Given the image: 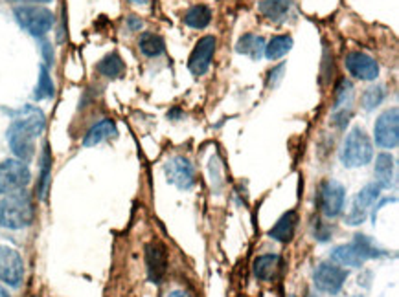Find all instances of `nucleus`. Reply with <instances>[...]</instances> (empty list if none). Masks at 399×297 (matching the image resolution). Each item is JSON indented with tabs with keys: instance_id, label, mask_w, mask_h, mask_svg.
I'll use <instances>...</instances> for the list:
<instances>
[{
	"instance_id": "nucleus-19",
	"label": "nucleus",
	"mask_w": 399,
	"mask_h": 297,
	"mask_svg": "<svg viewBox=\"0 0 399 297\" xmlns=\"http://www.w3.org/2000/svg\"><path fill=\"white\" fill-rule=\"evenodd\" d=\"M295 4L293 0H262L259 2V11L265 18L272 21V23H286L289 18L291 11H293Z\"/></svg>"
},
{
	"instance_id": "nucleus-41",
	"label": "nucleus",
	"mask_w": 399,
	"mask_h": 297,
	"mask_svg": "<svg viewBox=\"0 0 399 297\" xmlns=\"http://www.w3.org/2000/svg\"><path fill=\"white\" fill-rule=\"evenodd\" d=\"M289 297H295V296H289Z\"/></svg>"
},
{
	"instance_id": "nucleus-36",
	"label": "nucleus",
	"mask_w": 399,
	"mask_h": 297,
	"mask_svg": "<svg viewBox=\"0 0 399 297\" xmlns=\"http://www.w3.org/2000/svg\"><path fill=\"white\" fill-rule=\"evenodd\" d=\"M182 114H181V110H177V108H175V110H172V112L168 114V117H181Z\"/></svg>"
},
{
	"instance_id": "nucleus-17",
	"label": "nucleus",
	"mask_w": 399,
	"mask_h": 297,
	"mask_svg": "<svg viewBox=\"0 0 399 297\" xmlns=\"http://www.w3.org/2000/svg\"><path fill=\"white\" fill-rule=\"evenodd\" d=\"M296 224H298V215L296 211H287L280 216V221L272 226L269 231V237L281 244H287L293 240L296 231Z\"/></svg>"
},
{
	"instance_id": "nucleus-25",
	"label": "nucleus",
	"mask_w": 399,
	"mask_h": 297,
	"mask_svg": "<svg viewBox=\"0 0 399 297\" xmlns=\"http://www.w3.org/2000/svg\"><path fill=\"white\" fill-rule=\"evenodd\" d=\"M138 48H140V52L145 57H159V55L166 52V42L157 33L144 32L140 35V41H138Z\"/></svg>"
},
{
	"instance_id": "nucleus-11",
	"label": "nucleus",
	"mask_w": 399,
	"mask_h": 297,
	"mask_svg": "<svg viewBox=\"0 0 399 297\" xmlns=\"http://www.w3.org/2000/svg\"><path fill=\"white\" fill-rule=\"evenodd\" d=\"M344 198H346L344 185L339 184L337 180L322 182L318 200H320V209H322V213L327 216V219H335V216H339L340 213H342Z\"/></svg>"
},
{
	"instance_id": "nucleus-15",
	"label": "nucleus",
	"mask_w": 399,
	"mask_h": 297,
	"mask_svg": "<svg viewBox=\"0 0 399 297\" xmlns=\"http://www.w3.org/2000/svg\"><path fill=\"white\" fill-rule=\"evenodd\" d=\"M330 257H332V261L337 262V264L349 266V268H361L368 261L366 255L361 252V248L355 243L337 246Z\"/></svg>"
},
{
	"instance_id": "nucleus-18",
	"label": "nucleus",
	"mask_w": 399,
	"mask_h": 297,
	"mask_svg": "<svg viewBox=\"0 0 399 297\" xmlns=\"http://www.w3.org/2000/svg\"><path fill=\"white\" fill-rule=\"evenodd\" d=\"M118 134V129H116V123L109 117H105L101 122L96 123L94 127H91V131L86 132L85 138H83V147H96L100 145L101 141H107L111 138Z\"/></svg>"
},
{
	"instance_id": "nucleus-20",
	"label": "nucleus",
	"mask_w": 399,
	"mask_h": 297,
	"mask_svg": "<svg viewBox=\"0 0 399 297\" xmlns=\"http://www.w3.org/2000/svg\"><path fill=\"white\" fill-rule=\"evenodd\" d=\"M281 266V259L276 253H265V255H259L254 259V264H252V270L254 275L259 281H272L278 275Z\"/></svg>"
},
{
	"instance_id": "nucleus-39",
	"label": "nucleus",
	"mask_w": 399,
	"mask_h": 297,
	"mask_svg": "<svg viewBox=\"0 0 399 297\" xmlns=\"http://www.w3.org/2000/svg\"><path fill=\"white\" fill-rule=\"evenodd\" d=\"M355 297H364V296H355Z\"/></svg>"
},
{
	"instance_id": "nucleus-30",
	"label": "nucleus",
	"mask_w": 399,
	"mask_h": 297,
	"mask_svg": "<svg viewBox=\"0 0 399 297\" xmlns=\"http://www.w3.org/2000/svg\"><path fill=\"white\" fill-rule=\"evenodd\" d=\"M386 92H385V86L377 85V86H370V88H366L363 94V98H361V103H363V108L364 110H373V108H377L379 105L383 103V99H385Z\"/></svg>"
},
{
	"instance_id": "nucleus-31",
	"label": "nucleus",
	"mask_w": 399,
	"mask_h": 297,
	"mask_svg": "<svg viewBox=\"0 0 399 297\" xmlns=\"http://www.w3.org/2000/svg\"><path fill=\"white\" fill-rule=\"evenodd\" d=\"M283 70H286V64H280V66L272 68L271 72H269V77H267L269 88H274V86L281 81V77H283L281 74H283Z\"/></svg>"
},
{
	"instance_id": "nucleus-26",
	"label": "nucleus",
	"mask_w": 399,
	"mask_h": 297,
	"mask_svg": "<svg viewBox=\"0 0 399 297\" xmlns=\"http://www.w3.org/2000/svg\"><path fill=\"white\" fill-rule=\"evenodd\" d=\"M293 48V37L291 35H276L272 37L271 41L265 42V52L264 55L271 61H276V59H281L287 52H291Z\"/></svg>"
},
{
	"instance_id": "nucleus-37",
	"label": "nucleus",
	"mask_w": 399,
	"mask_h": 297,
	"mask_svg": "<svg viewBox=\"0 0 399 297\" xmlns=\"http://www.w3.org/2000/svg\"><path fill=\"white\" fill-rule=\"evenodd\" d=\"M133 4H140V6H144V4H147L150 0H131Z\"/></svg>"
},
{
	"instance_id": "nucleus-5",
	"label": "nucleus",
	"mask_w": 399,
	"mask_h": 297,
	"mask_svg": "<svg viewBox=\"0 0 399 297\" xmlns=\"http://www.w3.org/2000/svg\"><path fill=\"white\" fill-rule=\"evenodd\" d=\"M32 180L26 162L18 158H8L0 162V194H9L24 190Z\"/></svg>"
},
{
	"instance_id": "nucleus-27",
	"label": "nucleus",
	"mask_w": 399,
	"mask_h": 297,
	"mask_svg": "<svg viewBox=\"0 0 399 297\" xmlns=\"http://www.w3.org/2000/svg\"><path fill=\"white\" fill-rule=\"evenodd\" d=\"M54 94H55L54 81H52L48 68L43 64V66L39 68V81H37L35 92H33V99H35V101H43V99H52V98H54Z\"/></svg>"
},
{
	"instance_id": "nucleus-4",
	"label": "nucleus",
	"mask_w": 399,
	"mask_h": 297,
	"mask_svg": "<svg viewBox=\"0 0 399 297\" xmlns=\"http://www.w3.org/2000/svg\"><path fill=\"white\" fill-rule=\"evenodd\" d=\"M13 15L18 26L37 39H41L50 32L55 23V15L43 6H17L13 9Z\"/></svg>"
},
{
	"instance_id": "nucleus-12",
	"label": "nucleus",
	"mask_w": 399,
	"mask_h": 297,
	"mask_svg": "<svg viewBox=\"0 0 399 297\" xmlns=\"http://www.w3.org/2000/svg\"><path fill=\"white\" fill-rule=\"evenodd\" d=\"M145 268L151 283H162L164 275L168 272V252L162 243H150L145 246Z\"/></svg>"
},
{
	"instance_id": "nucleus-7",
	"label": "nucleus",
	"mask_w": 399,
	"mask_h": 297,
	"mask_svg": "<svg viewBox=\"0 0 399 297\" xmlns=\"http://www.w3.org/2000/svg\"><path fill=\"white\" fill-rule=\"evenodd\" d=\"M164 173L168 184L175 185L179 190L188 191L196 185V169L184 156H173L172 160H168L164 165Z\"/></svg>"
},
{
	"instance_id": "nucleus-34",
	"label": "nucleus",
	"mask_w": 399,
	"mask_h": 297,
	"mask_svg": "<svg viewBox=\"0 0 399 297\" xmlns=\"http://www.w3.org/2000/svg\"><path fill=\"white\" fill-rule=\"evenodd\" d=\"M168 297H191V296L188 292H184V290H175V292L169 293Z\"/></svg>"
},
{
	"instance_id": "nucleus-3",
	"label": "nucleus",
	"mask_w": 399,
	"mask_h": 297,
	"mask_svg": "<svg viewBox=\"0 0 399 297\" xmlns=\"http://www.w3.org/2000/svg\"><path fill=\"white\" fill-rule=\"evenodd\" d=\"M373 158V145L372 140L368 138L364 129L354 127L346 136L342 148H340V162L342 165L355 169V167H363L372 162Z\"/></svg>"
},
{
	"instance_id": "nucleus-35",
	"label": "nucleus",
	"mask_w": 399,
	"mask_h": 297,
	"mask_svg": "<svg viewBox=\"0 0 399 297\" xmlns=\"http://www.w3.org/2000/svg\"><path fill=\"white\" fill-rule=\"evenodd\" d=\"M9 2H39V4H48L52 0H9Z\"/></svg>"
},
{
	"instance_id": "nucleus-22",
	"label": "nucleus",
	"mask_w": 399,
	"mask_h": 297,
	"mask_svg": "<svg viewBox=\"0 0 399 297\" xmlns=\"http://www.w3.org/2000/svg\"><path fill=\"white\" fill-rule=\"evenodd\" d=\"M52 176V151L48 144H45L41 153V160H39V180H37V194L41 200H45L48 194V185H50Z\"/></svg>"
},
{
	"instance_id": "nucleus-24",
	"label": "nucleus",
	"mask_w": 399,
	"mask_h": 297,
	"mask_svg": "<svg viewBox=\"0 0 399 297\" xmlns=\"http://www.w3.org/2000/svg\"><path fill=\"white\" fill-rule=\"evenodd\" d=\"M182 18H184L186 26L193 28V30H204L212 23V9L204 4H196L188 9Z\"/></svg>"
},
{
	"instance_id": "nucleus-40",
	"label": "nucleus",
	"mask_w": 399,
	"mask_h": 297,
	"mask_svg": "<svg viewBox=\"0 0 399 297\" xmlns=\"http://www.w3.org/2000/svg\"><path fill=\"white\" fill-rule=\"evenodd\" d=\"M32 297H39V296H32Z\"/></svg>"
},
{
	"instance_id": "nucleus-38",
	"label": "nucleus",
	"mask_w": 399,
	"mask_h": 297,
	"mask_svg": "<svg viewBox=\"0 0 399 297\" xmlns=\"http://www.w3.org/2000/svg\"><path fill=\"white\" fill-rule=\"evenodd\" d=\"M0 297H11V296H9V293L6 292V290L2 289V286H0Z\"/></svg>"
},
{
	"instance_id": "nucleus-10",
	"label": "nucleus",
	"mask_w": 399,
	"mask_h": 297,
	"mask_svg": "<svg viewBox=\"0 0 399 297\" xmlns=\"http://www.w3.org/2000/svg\"><path fill=\"white\" fill-rule=\"evenodd\" d=\"M348 279V272L342 270L340 266L330 264V262H322L318 264V268L313 274V283L317 290L324 293H339L344 286V281Z\"/></svg>"
},
{
	"instance_id": "nucleus-32",
	"label": "nucleus",
	"mask_w": 399,
	"mask_h": 297,
	"mask_svg": "<svg viewBox=\"0 0 399 297\" xmlns=\"http://www.w3.org/2000/svg\"><path fill=\"white\" fill-rule=\"evenodd\" d=\"M128 26H129V30H131V32H140L142 26H144V23H142L138 17L131 15V17L128 18Z\"/></svg>"
},
{
	"instance_id": "nucleus-21",
	"label": "nucleus",
	"mask_w": 399,
	"mask_h": 297,
	"mask_svg": "<svg viewBox=\"0 0 399 297\" xmlns=\"http://www.w3.org/2000/svg\"><path fill=\"white\" fill-rule=\"evenodd\" d=\"M236 52L241 55H247L252 61H259L265 52V39L262 35H256V33H245L236 42Z\"/></svg>"
},
{
	"instance_id": "nucleus-33",
	"label": "nucleus",
	"mask_w": 399,
	"mask_h": 297,
	"mask_svg": "<svg viewBox=\"0 0 399 297\" xmlns=\"http://www.w3.org/2000/svg\"><path fill=\"white\" fill-rule=\"evenodd\" d=\"M43 55H45V61L48 64L54 63V54H52V48L48 42H43Z\"/></svg>"
},
{
	"instance_id": "nucleus-9",
	"label": "nucleus",
	"mask_w": 399,
	"mask_h": 297,
	"mask_svg": "<svg viewBox=\"0 0 399 297\" xmlns=\"http://www.w3.org/2000/svg\"><path fill=\"white\" fill-rule=\"evenodd\" d=\"M381 194V187L373 182V184L364 185L363 190L359 191L357 197L354 198L352 202V209L346 215V224L349 226H359L366 221L368 213H370V207L377 202V198Z\"/></svg>"
},
{
	"instance_id": "nucleus-14",
	"label": "nucleus",
	"mask_w": 399,
	"mask_h": 297,
	"mask_svg": "<svg viewBox=\"0 0 399 297\" xmlns=\"http://www.w3.org/2000/svg\"><path fill=\"white\" fill-rule=\"evenodd\" d=\"M348 72L361 81H376L379 76V64L373 57L363 52H349L344 59Z\"/></svg>"
},
{
	"instance_id": "nucleus-29",
	"label": "nucleus",
	"mask_w": 399,
	"mask_h": 297,
	"mask_svg": "<svg viewBox=\"0 0 399 297\" xmlns=\"http://www.w3.org/2000/svg\"><path fill=\"white\" fill-rule=\"evenodd\" d=\"M354 243L357 244L359 248H361V252L366 255V259H379V257H386L388 253L385 252V250H381V248L377 246L376 240L370 239L368 235H355Z\"/></svg>"
},
{
	"instance_id": "nucleus-2",
	"label": "nucleus",
	"mask_w": 399,
	"mask_h": 297,
	"mask_svg": "<svg viewBox=\"0 0 399 297\" xmlns=\"http://www.w3.org/2000/svg\"><path fill=\"white\" fill-rule=\"evenodd\" d=\"M33 222L32 194L26 190L15 191L0 202V226L6 230H24Z\"/></svg>"
},
{
	"instance_id": "nucleus-13",
	"label": "nucleus",
	"mask_w": 399,
	"mask_h": 297,
	"mask_svg": "<svg viewBox=\"0 0 399 297\" xmlns=\"http://www.w3.org/2000/svg\"><path fill=\"white\" fill-rule=\"evenodd\" d=\"M215 45H218V41L213 35H204L197 41L196 48L190 55V61H188V68L193 76H204L208 72L213 54H215Z\"/></svg>"
},
{
	"instance_id": "nucleus-16",
	"label": "nucleus",
	"mask_w": 399,
	"mask_h": 297,
	"mask_svg": "<svg viewBox=\"0 0 399 297\" xmlns=\"http://www.w3.org/2000/svg\"><path fill=\"white\" fill-rule=\"evenodd\" d=\"M376 184L381 190H390L395 185V160L392 154L381 153L376 158Z\"/></svg>"
},
{
	"instance_id": "nucleus-42",
	"label": "nucleus",
	"mask_w": 399,
	"mask_h": 297,
	"mask_svg": "<svg viewBox=\"0 0 399 297\" xmlns=\"http://www.w3.org/2000/svg\"><path fill=\"white\" fill-rule=\"evenodd\" d=\"M241 297H245V296H241Z\"/></svg>"
},
{
	"instance_id": "nucleus-23",
	"label": "nucleus",
	"mask_w": 399,
	"mask_h": 297,
	"mask_svg": "<svg viewBox=\"0 0 399 297\" xmlns=\"http://www.w3.org/2000/svg\"><path fill=\"white\" fill-rule=\"evenodd\" d=\"M96 68L107 79H118V77H122L125 74V63H123L122 57L116 52H111V54L105 55Z\"/></svg>"
},
{
	"instance_id": "nucleus-6",
	"label": "nucleus",
	"mask_w": 399,
	"mask_h": 297,
	"mask_svg": "<svg viewBox=\"0 0 399 297\" xmlns=\"http://www.w3.org/2000/svg\"><path fill=\"white\" fill-rule=\"evenodd\" d=\"M376 144L381 148H395L399 144V110L398 107L388 108L377 117L373 127Z\"/></svg>"
},
{
	"instance_id": "nucleus-28",
	"label": "nucleus",
	"mask_w": 399,
	"mask_h": 297,
	"mask_svg": "<svg viewBox=\"0 0 399 297\" xmlns=\"http://www.w3.org/2000/svg\"><path fill=\"white\" fill-rule=\"evenodd\" d=\"M352 103H354V85L348 79H340L337 85V99L333 112L337 110H352Z\"/></svg>"
},
{
	"instance_id": "nucleus-8",
	"label": "nucleus",
	"mask_w": 399,
	"mask_h": 297,
	"mask_svg": "<svg viewBox=\"0 0 399 297\" xmlns=\"http://www.w3.org/2000/svg\"><path fill=\"white\" fill-rule=\"evenodd\" d=\"M24 279V262L17 250L0 246V281L8 286H21Z\"/></svg>"
},
{
	"instance_id": "nucleus-1",
	"label": "nucleus",
	"mask_w": 399,
	"mask_h": 297,
	"mask_svg": "<svg viewBox=\"0 0 399 297\" xmlns=\"http://www.w3.org/2000/svg\"><path fill=\"white\" fill-rule=\"evenodd\" d=\"M46 117L41 108L26 105L13 116V122L8 129V144L15 158L30 162L35 154V138L45 132Z\"/></svg>"
}]
</instances>
